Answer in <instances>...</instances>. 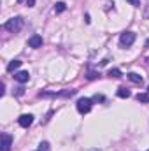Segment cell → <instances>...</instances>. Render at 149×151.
Wrapping results in <instances>:
<instances>
[{
    "label": "cell",
    "mask_w": 149,
    "mask_h": 151,
    "mask_svg": "<svg viewBox=\"0 0 149 151\" xmlns=\"http://www.w3.org/2000/svg\"><path fill=\"white\" fill-rule=\"evenodd\" d=\"M90 151H100V150H90Z\"/></svg>",
    "instance_id": "cell-19"
},
{
    "label": "cell",
    "mask_w": 149,
    "mask_h": 151,
    "mask_svg": "<svg viewBox=\"0 0 149 151\" xmlns=\"http://www.w3.org/2000/svg\"><path fill=\"white\" fill-rule=\"evenodd\" d=\"M18 123H19V127L28 128V127L34 123V116H32V114H21V116L18 118Z\"/></svg>",
    "instance_id": "cell-4"
},
{
    "label": "cell",
    "mask_w": 149,
    "mask_h": 151,
    "mask_svg": "<svg viewBox=\"0 0 149 151\" xmlns=\"http://www.w3.org/2000/svg\"><path fill=\"white\" fill-rule=\"evenodd\" d=\"M137 100H139V102L148 104V102H149V93H139V95H137Z\"/></svg>",
    "instance_id": "cell-11"
},
{
    "label": "cell",
    "mask_w": 149,
    "mask_h": 151,
    "mask_svg": "<svg viewBox=\"0 0 149 151\" xmlns=\"http://www.w3.org/2000/svg\"><path fill=\"white\" fill-rule=\"evenodd\" d=\"M4 28H5L7 32H12V34L19 32V30L23 28V18H21V16H16V18L7 19V21H5V25H4Z\"/></svg>",
    "instance_id": "cell-1"
},
{
    "label": "cell",
    "mask_w": 149,
    "mask_h": 151,
    "mask_svg": "<svg viewBox=\"0 0 149 151\" xmlns=\"http://www.w3.org/2000/svg\"><path fill=\"white\" fill-rule=\"evenodd\" d=\"M98 72H88V79H97V77H98Z\"/></svg>",
    "instance_id": "cell-15"
},
{
    "label": "cell",
    "mask_w": 149,
    "mask_h": 151,
    "mask_svg": "<svg viewBox=\"0 0 149 151\" xmlns=\"http://www.w3.org/2000/svg\"><path fill=\"white\" fill-rule=\"evenodd\" d=\"M148 151H149V150H148Z\"/></svg>",
    "instance_id": "cell-21"
},
{
    "label": "cell",
    "mask_w": 149,
    "mask_h": 151,
    "mask_svg": "<svg viewBox=\"0 0 149 151\" xmlns=\"http://www.w3.org/2000/svg\"><path fill=\"white\" fill-rule=\"evenodd\" d=\"M65 9H67V5H65L63 2H58V4L54 5V12H63Z\"/></svg>",
    "instance_id": "cell-12"
},
{
    "label": "cell",
    "mask_w": 149,
    "mask_h": 151,
    "mask_svg": "<svg viewBox=\"0 0 149 151\" xmlns=\"http://www.w3.org/2000/svg\"><path fill=\"white\" fill-rule=\"evenodd\" d=\"M133 42H135V34H133V32H125V34H121L119 44H121L123 47H128V46H132Z\"/></svg>",
    "instance_id": "cell-3"
},
{
    "label": "cell",
    "mask_w": 149,
    "mask_h": 151,
    "mask_svg": "<svg viewBox=\"0 0 149 151\" xmlns=\"http://www.w3.org/2000/svg\"><path fill=\"white\" fill-rule=\"evenodd\" d=\"M11 146H12V137L9 134H2V146H0V151H11Z\"/></svg>",
    "instance_id": "cell-5"
},
{
    "label": "cell",
    "mask_w": 149,
    "mask_h": 151,
    "mask_svg": "<svg viewBox=\"0 0 149 151\" xmlns=\"http://www.w3.org/2000/svg\"><path fill=\"white\" fill-rule=\"evenodd\" d=\"M28 46L30 47H42V37L40 35H32V37L28 39Z\"/></svg>",
    "instance_id": "cell-6"
},
{
    "label": "cell",
    "mask_w": 149,
    "mask_h": 151,
    "mask_svg": "<svg viewBox=\"0 0 149 151\" xmlns=\"http://www.w3.org/2000/svg\"><path fill=\"white\" fill-rule=\"evenodd\" d=\"M19 67H21V62H19V60H12V62L7 65V72H14V70L19 69Z\"/></svg>",
    "instance_id": "cell-9"
},
{
    "label": "cell",
    "mask_w": 149,
    "mask_h": 151,
    "mask_svg": "<svg viewBox=\"0 0 149 151\" xmlns=\"http://www.w3.org/2000/svg\"><path fill=\"white\" fill-rule=\"evenodd\" d=\"M117 97H119V99H128V97H130V91L121 86V88H117Z\"/></svg>",
    "instance_id": "cell-10"
},
{
    "label": "cell",
    "mask_w": 149,
    "mask_h": 151,
    "mask_svg": "<svg viewBox=\"0 0 149 151\" xmlns=\"http://www.w3.org/2000/svg\"><path fill=\"white\" fill-rule=\"evenodd\" d=\"M109 77H121V70L119 69H111L109 70Z\"/></svg>",
    "instance_id": "cell-13"
},
{
    "label": "cell",
    "mask_w": 149,
    "mask_h": 151,
    "mask_svg": "<svg viewBox=\"0 0 149 151\" xmlns=\"http://www.w3.org/2000/svg\"><path fill=\"white\" fill-rule=\"evenodd\" d=\"M126 77H128L132 83H135V84H140V83H142V76H139L137 72H130Z\"/></svg>",
    "instance_id": "cell-8"
},
{
    "label": "cell",
    "mask_w": 149,
    "mask_h": 151,
    "mask_svg": "<svg viewBox=\"0 0 149 151\" xmlns=\"http://www.w3.org/2000/svg\"><path fill=\"white\" fill-rule=\"evenodd\" d=\"M14 79H16L18 83H27V81L30 79V74H28V70H19V72L14 74Z\"/></svg>",
    "instance_id": "cell-7"
},
{
    "label": "cell",
    "mask_w": 149,
    "mask_h": 151,
    "mask_svg": "<svg viewBox=\"0 0 149 151\" xmlns=\"http://www.w3.org/2000/svg\"><path fill=\"white\" fill-rule=\"evenodd\" d=\"M148 93H149V86H148Z\"/></svg>",
    "instance_id": "cell-20"
},
{
    "label": "cell",
    "mask_w": 149,
    "mask_h": 151,
    "mask_svg": "<svg viewBox=\"0 0 149 151\" xmlns=\"http://www.w3.org/2000/svg\"><path fill=\"white\" fill-rule=\"evenodd\" d=\"M146 63H148V65H149V58H146Z\"/></svg>",
    "instance_id": "cell-18"
},
{
    "label": "cell",
    "mask_w": 149,
    "mask_h": 151,
    "mask_svg": "<svg viewBox=\"0 0 149 151\" xmlns=\"http://www.w3.org/2000/svg\"><path fill=\"white\" fill-rule=\"evenodd\" d=\"M34 4H35V0H27V5L28 7H34Z\"/></svg>",
    "instance_id": "cell-17"
},
{
    "label": "cell",
    "mask_w": 149,
    "mask_h": 151,
    "mask_svg": "<svg viewBox=\"0 0 149 151\" xmlns=\"http://www.w3.org/2000/svg\"><path fill=\"white\" fill-rule=\"evenodd\" d=\"M91 106H93V100H91V99H79L77 104H75L77 111L81 114H88L91 111Z\"/></svg>",
    "instance_id": "cell-2"
},
{
    "label": "cell",
    "mask_w": 149,
    "mask_h": 151,
    "mask_svg": "<svg viewBox=\"0 0 149 151\" xmlns=\"http://www.w3.org/2000/svg\"><path fill=\"white\" fill-rule=\"evenodd\" d=\"M126 2H130V4H133V5H140V0H126Z\"/></svg>",
    "instance_id": "cell-16"
},
{
    "label": "cell",
    "mask_w": 149,
    "mask_h": 151,
    "mask_svg": "<svg viewBox=\"0 0 149 151\" xmlns=\"http://www.w3.org/2000/svg\"><path fill=\"white\" fill-rule=\"evenodd\" d=\"M39 151H49V144L47 142H40L39 144Z\"/></svg>",
    "instance_id": "cell-14"
}]
</instances>
